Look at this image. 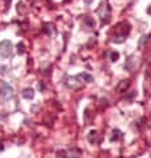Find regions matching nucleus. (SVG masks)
Wrapping results in <instances>:
<instances>
[{"label": "nucleus", "instance_id": "1", "mask_svg": "<svg viewBox=\"0 0 151 158\" xmlns=\"http://www.w3.org/2000/svg\"><path fill=\"white\" fill-rule=\"evenodd\" d=\"M12 53V43L10 40H4L0 43V56L1 57H8Z\"/></svg>", "mask_w": 151, "mask_h": 158}, {"label": "nucleus", "instance_id": "2", "mask_svg": "<svg viewBox=\"0 0 151 158\" xmlns=\"http://www.w3.org/2000/svg\"><path fill=\"white\" fill-rule=\"evenodd\" d=\"M10 97H12V88L8 85L4 86V98L7 100V98H10Z\"/></svg>", "mask_w": 151, "mask_h": 158}, {"label": "nucleus", "instance_id": "3", "mask_svg": "<svg viewBox=\"0 0 151 158\" xmlns=\"http://www.w3.org/2000/svg\"><path fill=\"white\" fill-rule=\"evenodd\" d=\"M79 79H83V80H86L87 83H92V80H94V77H92L91 75H88V73H80V75L78 76Z\"/></svg>", "mask_w": 151, "mask_h": 158}, {"label": "nucleus", "instance_id": "4", "mask_svg": "<svg viewBox=\"0 0 151 158\" xmlns=\"http://www.w3.org/2000/svg\"><path fill=\"white\" fill-rule=\"evenodd\" d=\"M23 97H24V98H28V100H31L32 97H34V90L30 89V88L24 89V92H23Z\"/></svg>", "mask_w": 151, "mask_h": 158}, {"label": "nucleus", "instance_id": "5", "mask_svg": "<svg viewBox=\"0 0 151 158\" xmlns=\"http://www.w3.org/2000/svg\"><path fill=\"white\" fill-rule=\"evenodd\" d=\"M118 58H119V53H118V52H113V53H111V60L116 61Z\"/></svg>", "mask_w": 151, "mask_h": 158}, {"label": "nucleus", "instance_id": "6", "mask_svg": "<svg viewBox=\"0 0 151 158\" xmlns=\"http://www.w3.org/2000/svg\"><path fill=\"white\" fill-rule=\"evenodd\" d=\"M18 52H19V53H24V45H23V44H18Z\"/></svg>", "mask_w": 151, "mask_h": 158}, {"label": "nucleus", "instance_id": "7", "mask_svg": "<svg viewBox=\"0 0 151 158\" xmlns=\"http://www.w3.org/2000/svg\"><path fill=\"white\" fill-rule=\"evenodd\" d=\"M86 21H87V24H90V25H92V24H94V21H92L91 19H87V20H86Z\"/></svg>", "mask_w": 151, "mask_h": 158}, {"label": "nucleus", "instance_id": "8", "mask_svg": "<svg viewBox=\"0 0 151 158\" xmlns=\"http://www.w3.org/2000/svg\"><path fill=\"white\" fill-rule=\"evenodd\" d=\"M84 3H87V4H90V3H92V0H84Z\"/></svg>", "mask_w": 151, "mask_h": 158}, {"label": "nucleus", "instance_id": "9", "mask_svg": "<svg viewBox=\"0 0 151 158\" xmlns=\"http://www.w3.org/2000/svg\"><path fill=\"white\" fill-rule=\"evenodd\" d=\"M0 150H3V146H1V145H0Z\"/></svg>", "mask_w": 151, "mask_h": 158}]
</instances>
